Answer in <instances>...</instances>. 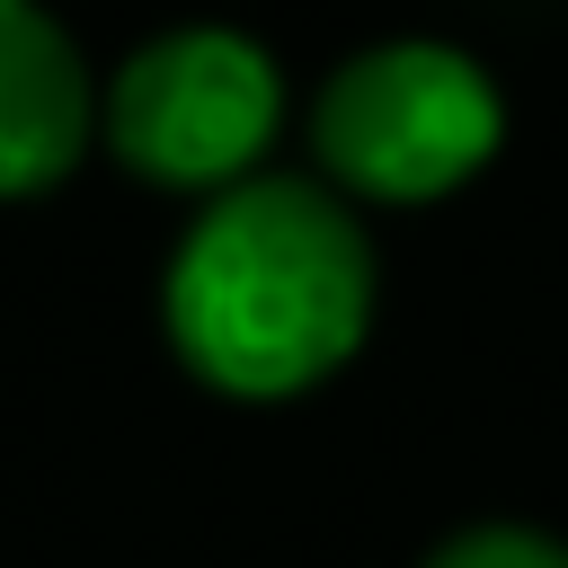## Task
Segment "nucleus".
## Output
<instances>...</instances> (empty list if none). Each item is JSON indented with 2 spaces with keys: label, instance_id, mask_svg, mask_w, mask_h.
I'll return each mask as SVG.
<instances>
[{
  "label": "nucleus",
  "instance_id": "obj_1",
  "mask_svg": "<svg viewBox=\"0 0 568 568\" xmlns=\"http://www.w3.org/2000/svg\"><path fill=\"white\" fill-rule=\"evenodd\" d=\"M382 302L364 213L320 178H248L186 213L160 266V337L222 399H302L337 382Z\"/></svg>",
  "mask_w": 568,
  "mask_h": 568
},
{
  "label": "nucleus",
  "instance_id": "obj_2",
  "mask_svg": "<svg viewBox=\"0 0 568 568\" xmlns=\"http://www.w3.org/2000/svg\"><path fill=\"white\" fill-rule=\"evenodd\" d=\"M302 133H311L320 186H337L346 204L408 213V204L462 195L497 160V142H506V89L488 80V62L470 44L382 36V44H355L320 80Z\"/></svg>",
  "mask_w": 568,
  "mask_h": 568
},
{
  "label": "nucleus",
  "instance_id": "obj_3",
  "mask_svg": "<svg viewBox=\"0 0 568 568\" xmlns=\"http://www.w3.org/2000/svg\"><path fill=\"white\" fill-rule=\"evenodd\" d=\"M284 133V71L248 27L186 18L142 36L98 89V142L160 195H231L266 178Z\"/></svg>",
  "mask_w": 568,
  "mask_h": 568
},
{
  "label": "nucleus",
  "instance_id": "obj_4",
  "mask_svg": "<svg viewBox=\"0 0 568 568\" xmlns=\"http://www.w3.org/2000/svg\"><path fill=\"white\" fill-rule=\"evenodd\" d=\"M98 142V80L44 0H0V204L53 195Z\"/></svg>",
  "mask_w": 568,
  "mask_h": 568
},
{
  "label": "nucleus",
  "instance_id": "obj_5",
  "mask_svg": "<svg viewBox=\"0 0 568 568\" xmlns=\"http://www.w3.org/2000/svg\"><path fill=\"white\" fill-rule=\"evenodd\" d=\"M417 568H568V541L559 532H541V524H462V532H444Z\"/></svg>",
  "mask_w": 568,
  "mask_h": 568
}]
</instances>
